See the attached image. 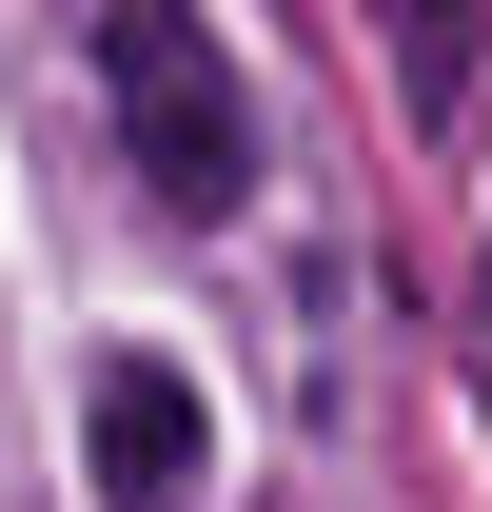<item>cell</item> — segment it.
Segmentation results:
<instances>
[{
    "instance_id": "7a4b0ae2",
    "label": "cell",
    "mask_w": 492,
    "mask_h": 512,
    "mask_svg": "<svg viewBox=\"0 0 492 512\" xmlns=\"http://www.w3.org/2000/svg\"><path fill=\"white\" fill-rule=\"evenodd\" d=\"M79 453H99V512H197V473H217V414H197L178 355H99L79 375Z\"/></svg>"
},
{
    "instance_id": "6da1fadb",
    "label": "cell",
    "mask_w": 492,
    "mask_h": 512,
    "mask_svg": "<svg viewBox=\"0 0 492 512\" xmlns=\"http://www.w3.org/2000/svg\"><path fill=\"white\" fill-rule=\"evenodd\" d=\"M99 99H119L138 197H178V217H237L256 197V99H237L197 0H99Z\"/></svg>"
},
{
    "instance_id": "3957f363",
    "label": "cell",
    "mask_w": 492,
    "mask_h": 512,
    "mask_svg": "<svg viewBox=\"0 0 492 512\" xmlns=\"http://www.w3.org/2000/svg\"><path fill=\"white\" fill-rule=\"evenodd\" d=\"M394 20V79H414V119H473V0H374Z\"/></svg>"
}]
</instances>
